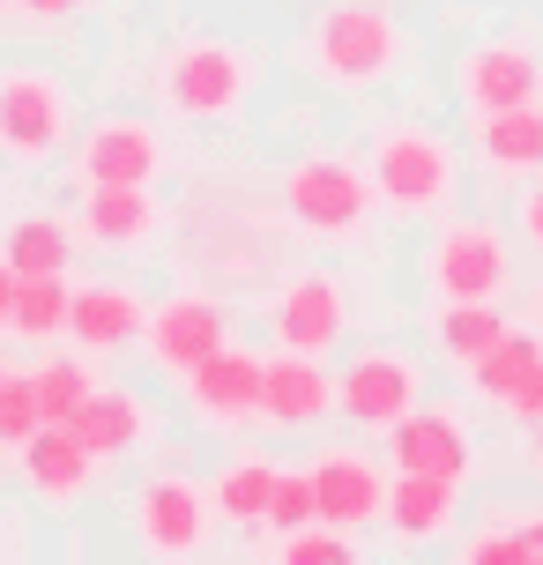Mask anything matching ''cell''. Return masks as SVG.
Segmentation results:
<instances>
[{
  "instance_id": "obj_1",
  "label": "cell",
  "mask_w": 543,
  "mask_h": 565,
  "mask_svg": "<svg viewBox=\"0 0 543 565\" xmlns=\"http://www.w3.org/2000/svg\"><path fill=\"white\" fill-rule=\"evenodd\" d=\"M455 186H461V164L432 127L395 119V127L372 135V194L387 201V209H402V216H439V209H455Z\"/></svg>"
},
{
  "instance_id": "obj_2",
  "label": "cell",
  "mask_w": 543,
  "mask_h": 565,
  "mask_svg": "<svg viewBox=\"0 0 543 565\" xmlns=\"http://www.w3.org/2000/svg\"><path fill=\"white\" fill-rule=\"evenodd\" d=\"M260 60L238 53V45H216V38H194V45H172L164 67H157V97L172 105L179 119H224L246 105Z\"/></svg>"
},
{
  "instance_id": "obj_3",
  "label": "cell",
  "mask_w": 543,
  "mask_h": 565,
  "mask_svg": "<svg viewBox=\"0 0 543 565\" xmlns=\"http://www.w3.org/2000/svg\"><path fill=\"white\" fill-rule=\"evenodd\" d=\"M402 60V30L395 15L380 8V0H343V8H328L313 30V67L328 75V83L343 89H372L387 83Z\"/></svg>"
},
{
  "instance_id": "obj_4",
  "label": "cell",
  "mask_w": 543,
  "mask_h": 565,
  "mask_svg": "<svg viewBox=\"0 0 543 565\" xmlns=\"http://www.w3.org/2000/svg\"><path fill=\"white\" fill-rule=\"evenodd\" d=\"M67 127H75V105L67 89L45 75V67H8L0 75V157L8 164H45L67 149Z\"/></svg>"
},
{
  "instance_id": "obj_5",
  "label": "cell",
  "mask_w": 543,
  "mask_h": 565,
  "mask_svg": "<svg viewBox=\"0 0 543 565\" xmlns=\"http://www.w3.org/2000/svg\"><path fill=\"white\" fill-rule=\"evenodd\" d=\"M284 201L313 238H358L372 216V179L350 157H306V164H290Z\"/></svg>"
},
{
  "instance_id": "obj_6",
  "label": "cell",
  "mask_w": 543,
  "mask_h": 565,
  "mask_svg": "<svg viewBox=\"0 0 543 565\" xmlns=\"http://www.w3.org/2000/svg\"><path fill=\"white\" fill-rule=\"evenodd\" d=\"M209 521H216V499L187 477H149L142 491H135V536H142L149 558H164V565L201 558Z\"/></svg>"
},
{
  "instance_id": "obj_7",
  "label": "cell",
  "mask_w": 543,
  "mask_h": 565,
  "mask_svg": "<svg viewBox=\"0 0 543 565\" xmlns=\"http://www.w3.org/2000/svg\"><path fill=\"white\" fill-rule=\"evenodd\" d=\"M461 97L469 113H514V105H536L543 97V53L529 38H491L461 60Z\"/></svg>"
},
{
  "instance_id": "obj_8",
  "label": "cell",
  "mask_w": 543,
  "mask_h": 565,
  "mask_svg": "<svg viewBox=\"0 0 543 565\" xmlns=\"http://www.w3.org/2000/svg\"><path fill=\"white\" fill-rule=\"evenodd\" d=\"M514 276V260H507V238L491 224H447L439 231V246H432V290L439 298H499Z\"/></svg>"
},
{
  "instance_id": "obj_9",
  "label": "cell",
  "mask_w": 543,
  "mask_h": 565,
  "mask_svg": "<svg viewBox=\"0 0 543 565\" xmlns=\"http://www.w3.org/2000/svg\"><path fill=\"white\" fill-rule=\"evenodd\" d=\"M336 402H343L358 424H402L417 409V365L402 350H358L336 380Z\"/></svg>"
},
{
  "instance_id": "obj_10",
  "label": "cell",
  "mask_w": 543,
  "mask_h": 565,
  "mask_svg": "<svg viewBox=\"0 0 543 565\" xmlns=\"http://www.w3.org/2000/svg\"><path fill=\"white\" fill-rule=\"evenodd\" d=\"M268 320H276V342H284V350H298V358H320V350H336V335H343V320H350L343 282L320 276V268H313V276H290Z\"/></svg>"
},
{
  "instance_id": "obj_11",
  "label": "cell",
  "mask_w": 543,
  "mask_h": 565,
  "mask_svg": "<svg viewBox=\"0 0 543 565\" xmlns=\"http://www.w3.org/2000/svg\"><path fill=\"white\" fill-rule=\"evenodd\" d=\"M224 306L216 298H164V306L149 312V350H157V365L164 372H187L201 365V358H216L224 350Z\"/></svg>"
},
{
  "instance_id": "obj_12",
  "label": "cell",
  "mask_w": 543,
  "mask_h": 565,
  "mask_svg": "<svg viewBox=\"0 0 543 565\" xmlns=\"http://www.w3.org/2000/svg\"><path fill=\"white\" fill-rule=\"evenodd\" d=\"M187 402H194L201 424H246L260 417V358L254 350H216V358H201L187 372Z\"/></svg>"
},
{
  "instance_id": "obj_13",
  "label": "cell",
  "mask_w": 543,
  "mask_h": 565,
  "mask_svg": "<svg viewBox=\"0 0 543 565\" xmlns=\"http://www.w3.org/2000/svg\"><path fill=\"white\" fill-rule=\"evenodd\" d=\"M164 164L157 149V127L149 119H97L83 141V179L89 186H149Z\"/></svg>"
},
{
  "instance_id": "obj_14",
  "label": "cell",
  "mask_w": 543,
  "mask_h": 565,
  "mask_svg": "<svg viewBox=\"0 0 543 565\" xmlns=\"http://www.w3.org/2000/svg\"><path fill=\"white\" fill-rule=\"evenodd\" d=\"M313 499H320V521L328 529H365V521L387 513V483H380V469H372L365 454H320Z\"/></svg>"
},
{
  "instance_id": "obj_15",
  "label": "cell",
  "mask_w": 543,
  "mask_h": 565,
  "mask_svg": "<svg viewBox=\"0 0 543 565\" xmlns=\"http://www.w3.org/2000/svg\"><path fill=\"white\" fill-rule=\"evenodd\" d=\"M387 431H395V461L409 477H447V483L469 477V431H461V417H447V409H409Z\"/></svg>"
},
{
  "instance_id": "obj_16",
  "label": "cell",
  "mask_w": 543,
  "mask_h": 565,
  "mask_svg": "<svg viewBox=\"0 0 543 565\" xmlns=\"http://www.w3.org/2000/svg\"><path fill=\"white\" fill-rule=\"evenodd\" d=\"M23 477L53 499V507H75L89 491V477H97V454L67 431V424H38V439L23 447Z\"/></svg>"
},
{
  "instance_id": "obj_17",
  "label": "cell",
  "mask_w": 543,
  "mask_h": 565,
  "mask_svg": "<svg viewBox=\"0 0 543 565\" xmlns=\"http://www.w3.org/2000/svg\"><path fill=\"white\" fill-rule=\"evenodd\" d=\"M328 402H336V380L320 372V358L284 350L276 365H260V409H268L276 424H313Z\"/></svg>"
},
{
  "instance_id": "obj_18",
  "label": "cell",
  "mask_w": 543,
  "mask_h": 565,
  "mask_svg": "<svg viewBox=\"0 0 543 565\" xmlns=\"http://www.w3.org/2000/svg\"><path fill=\"white\" fill-rule=\"evenodd\" d=\"M135 328H149V306L127 290V282H89V290H75L67 335L83 342V350H119Z\"/></svg>"
},
{
  "instance_id": "obj_19",
  "label": "cell",
  "mask_w": 543,
  "mask_h": 565,
  "mask_svg": "<svg viewBox=\"0 0 543 565\" xmlns=\"http://www.w3.org/2000/svg\"><path fill=\"white\" fill-rule=\"evenodd\" d=\"M67 431H75V439H83L97 461H113V454H135V447H142L149 409L127 395V387H97V395H89L83 409L67 417Z\"/></svg>"
},
{
  "instance_id": "obj_20",
  "label": "cell",
  "mask_w": 543,
  "mask_h": 565,
  "mask_svg": "<svg viewBox=\"0 0 543 565\" xmlns=\"http://www.w3.org/2000/svg\"><path fill=\"white\" fill-rule=\"evenodd\" d=\"M455 513H461V499H455V483H447V477H409V469H402V483L387 491V521H395L402 543L447 536V529H455Z\"/></svg>"
},
{
  "instance_id": "obj_21",
  "label": "cell",
  "mask_w": 543,
  "mask_h": 565,
  "mask_svg": "<svg viewBox=\"0 0 543 565\" xmlns=\"http://www.w3.org/2000/svg\"><path fill=\"white\" fill-rule=\"evenodd\" d=\"M83 231L97 246H142L157 231V201H149V186H89Z\"/></svg>"
},
{
  "instance_id": "obj_22",
  "label": "cell",
  "mask_w": 543,
  "mask_h": 565,
  "mask_svg": "<svg viewBox=\"0 0 543 565\" xmlns=\"http://www.w3.org/2000/svg\"><path fill=\"white\" fill-rule=\"evenodd\" d=\"M477 149L491 171H543V105H514V113L477 119Z\"/></svg>"
},
{
  "instance_id": "obj_23",
  "label": "cell",
  "mask_w": 543,
  "mask_h": 565,
  "mask_svg": "<svg viewBox=\"0 0 543 565\" xmlns=\"http://www.w3.org/2000/svg\"><path fill=\"white\" fill-rule=\"evenodd\" d=\"M499 335H507V320H499L491 298H447V312H439V350L455 365H477Z\"/></svg>"
},
{
  "instance_id": "obj_24",
  "label": "cell",
  "mask_w": 543,
  "mask_h": 565,
  "mask_svg": "<svg viewBox=\"0 0 543 565\" xmlns=\"http://www.w3.org/2000/svg\"><path fill=\"white\" fill-rule=\"evenodd\" d=\"M67 312H75V290H67V276H23V290H15V335L30 342H45L67 328Z\"/></svg>"
},
{
  "instance_id": "obj_25",
  "label": "cell",
  "mask_w": 543,
  "mask_h": 565,
  "mask_svg": "<svg viewBox=\"0 0 543 565\" xmlns=\"http://www.w3.org/2000/svg\"><path fill=\"white\" fill-rule=\"evenodd\" d=\"M209 499H216V513H224V521H238V529H246V521H268L276 469H268V461H231L224 477H216V491H209Z\"/></svg>"
},
{
  "instance_id": "obj_26",
  "label": "cell",
  "mask_w": 543,
  "mask_h": 565,
  "mask_svg": "<svg viewBox=\"0 0 543 565\" xmlns=\"http://www.w3.org/2000/svg\"><path fill=\"white\" fill-rule=\"evenodd\" d=\"M30 387H38V417H45V424H67L89 395H97V372L75 365V358H45V365L30 372Z\"/></svg>"
},
{
  "instance_id": "obj_27",
  "label": "cell",
  "mask_w": 543,
  "mask_h": 565,
  "mask_svg": "<svg viewBox=\"0 0 543 565\" xmlns=\"http://www.w3.org/2000/svg\"><path fill=\"white\" fill-rule=\"evenodd\" d=\"M8 268L15 276H67V231L53 224V216H30V224L8 231Z\"/></svg>"
},
{
  "instance_id": "obj_28",
  "label": "cell",
  "mask_w": 543,
  "mask_h": 565,
  "mask_svg": "<svg viewBox=\"0 0 543 565\" xmlns=\"http://www.w3.org/2000/svg\"><path fill=\"white\" fill-rule=\"evenodd\" d=\"M543 358V335H514V328H507V335L491 342L485 358H477V365H469V380H477V395H491V402H507L514 395V380L529 365H536Z\"/></svg>"
},
{
  "instance_id": "obj_29",
  "label": "cell",
  "mask_w": 543,
  "mask_h": 565,
  "mask_svg": "<svg viewBox=\"0 0 543 565\" xmlns=\"http://www.w3.org/2000/svg\"><path fill=\"white\" fill-rule=\"evenodd\" d=\"M38 387L30 372H0V447H30L38 439Z\"/></svg>"
},
{
  "instance_id": "obj_30",
  "label": "cell",
  "mask_w": 543,
  "mask_h": 565,
  "mask_svg": "<svg viewBox=\"0 0 543 565\" xmlns=\"http://www.w3.org/2000/svg\"><path fill=\"white\" fill-rule=\"evenodd\" d=\"M268 521L276 529H313L320 521V499H313V469H276V499H268Z\"/></svg>"
},
{
  "instance_id": "obj_31",
  "label": "cell",
  "mask_w": 543,
  "mask_h": 565,
  "mask_svg": "<svg viewBox=\"0 0 543 565\" xmlns=\"http://www.w3.org/2000/svg\"><path fill=\"white\" fill-rule=\"evenodd\" d=\"M276 565H358V551L343 543V529H290L284 551H276Z\"/></svg>"
},
{
  "instance_id": "obj_32",
  "label": "cell",
  "mask_w": 543,
  "mask_h": 565,
  "mask_svg": "<svg viewBox=\"0 0 543 565\" xmlns=\"http://www.w3.org/2000/svg\"><path fill=\"white\" fill-rule=\"evenodd\" d=\"M536 551H529V536L521 529H485V536H469V551H461V565H529Z\"/></svg>"
},
{
  "instance_id": "obj_33",
  "label": "cell",
  "mask_w": 543,
  "mask_h": 565,
  "mask_svg": "<svg viewBox=\"0 0 543 565\" xmlns=\"http://www.w3.org/2000/svg\"><path fill=\"white\" fill-rule=\"evenodd\" d=\"M499 409H507V417H521V424H543V358L514 380V395L499 402Z\"/></svg>"
},
{
  "instance_id": "obj_34",
  "label": "cell",
  "mask_w": 543,
  "mask_h": 565,
  "mask_svg": "<svg viewBox=\"0 0 543 565\" xmlns=\"http://www.w3.org/2000/svg\"><path fill=\"white\" fill-rule=\"evenodd\" d=\"M15 290H23V276H15V268H8V254H0V328H8V320H15Z\"/></svg>"
},
{
  "instance_id": "obj_35",
  "label": "cell",
  "mask_w": 543,
  "mask_h": 565,
  "mask_svg": "<svg viewBox=\"0 0 543 565\" xmlns=\"http://www.w3.org/2000/svg\"><path fill=\"white\" fill-rule=\"evenodd\" d=\"M30 15H38V23H67V15H75V8H83V0H23Z\"/></svg>"
},
{
  "instance_id": "obj_36",
  "label": "cell",
  "mask_w": 543,
  "mask_h": 565,
  "mask_svg": "<svg viewBox=\"0 0 543 565\" xmlns=\"http://www.w3.org/2000/svg\"><path fill=\"white\" fill-rule=\"evenodd\" d=\"M521 231H529V238H536V246H543V186H536V194H529V201H521Z\"/></svg>"
},
{
  "instance_id": "obj_37",
  "label": "cell",
  "mask_w": 543,
  "mask_h": 565,
  "mask_svg": "<svg viewBox=\"0 0 543 565\" xmlns=\"http://www.w3.org/2000/svg\"><path fill=\"white\" fill-rule=\"evenodd\" d=\"M521 536H529V551H536V558H543V513H536V521H529V529H521Z\"/></svg>"
},
{
  "instance_id": "obj_38",
  "label": "cell",
  "mask_w": 543,
  "mask_h": 565,
  "mask_svg": "<svg viewBox=\"0 0 543 565\" xmlns=\"http://www.w3.org/2000/svg\"><path fill=\"white\" fill-rule=\"evenodd\" d=\"M536 477H543V439H536Z\"/></svg>"
},
{
  "instance_id": "obj_39",
  "label": "cell",
  "mask_w": 543,
  "mask_h": 565,
  "mask_svg": "<svg viewBox=\"0 0 543 565\" xmlns=\"http://www.w3.org/2000/svg\"><path fill=\"white\" fill-rule=\"evenodd\" d=\"M529 565H543V558H529Z\"/></svg>"
},
{
  "instance_id": "obj_40",
  "label": "cell",
  "mask_w": 543,
  "mask_h": 565,
  "mask_svg": "<svg viewBox=\"0 0 543 565\" xmlns=\"http://www.w3.org/2000/svg\"><path fill=\"white\" fill-rule=\"evenodd\" d=\"M0 8H8V0H0Z\"/></svg>"
}]
</instances>
